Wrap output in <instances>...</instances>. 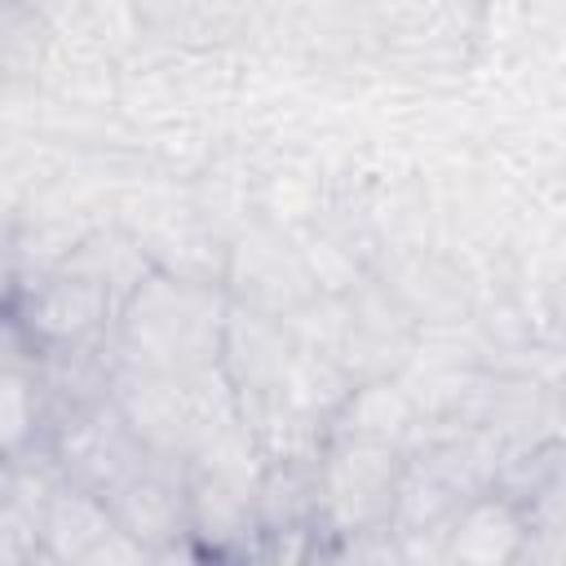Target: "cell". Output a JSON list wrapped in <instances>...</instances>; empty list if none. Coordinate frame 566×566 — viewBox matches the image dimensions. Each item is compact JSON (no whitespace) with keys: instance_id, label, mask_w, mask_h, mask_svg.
<instances>
[{"instance_id":"cell-1","label":"cell","mask_w":566,"mask_h":566,"mask_svg":"<svg viewBox=\"0 0 566 566\" xmlns=\"http://www.w3.org/2000/svg\"><path fill=\"white\" fill-rule=\"evenodd\" d=\"M35 526H40V557H49V566H80L111 535L115 522L102 495L84 486H49Z\"/></svg>"},{"instance_id":"cell-2","label":"cell","mask_w":566,"mask_h":566,"mask_svg":"<svg viewBox=\"0 0 566 566\" xmlns=\"http://www.w3.org/2000/svg\"><path fill=\"white\" fill-rule=\"evenodd\" d=\"M102 500L111 509V522L124 535H133L137 544H146L150 553L164 548L177 535V526H181V495L168 482H159L155 473L137 469L119 486H111Z\"/></svg>"},{"instance_id":"cell-3","label":"cell","mask_w":566,"mask_h":566,"mask_svg":"<svg viewBox=\"0 0 566 566\" xmlns=\"http://www.w3.org/2000/svg\"><path fill=\"white\" fill-rule=\"evenodd\" d=\"M522 548H526V531L504 500L473 504L451 535L455 566H513L522 557Z\"/></svg>"},{"instance_id":"cell-4","label":"cell","mask_w":566,"mask_h":566,"mask_svg":"<svg viewBox=\"0 0 566 566\" xmlns=\"http://www.w3.org/2000/svg\"><path fill=\"white\" fill-rule=\"evenodd\" d=\"M106 310V287L93 279H57L31 305V327L49 340H80Z\"/></svg>"},{"instance_id":"cell-5","label":"cell","mask_w":566,"mask_h":566,"mask_svg":"<svg viewBox=\"0 0 566 566\" xmlns=\"http://www.w3.org/2000/svg\"><path fill=\"white\" fill-rule=\"evenodd\" d=\"M35 433V376L31 363H0V455H13Z\"/></svg>"},{"instance_id":"cell-6","label":"cell","mask_w":566,"mask_h":566,"mask_svg":"<svg viewBox=\"0 0 566 566\" xmlns=\"http://www.w3.org/2000/svg\"><path fill=\"white\" fill-rule=\"evenodd\" d=\"M150 562H155V553L146 544H137L133 535H124L119 526H111V535L80 566H150Z\"/></svg>"},{"instance_id":"cell-7","label":"cell","mask_w":566,"mask_h":566,"mask_svg":"<svg viewBox=\"0 0 566 566\" xmlns=\"http://www.w3.org/2000/svg\"><path fill=\"white\" fill-rule=\"evenodd\" d=\"M13 482H18V473H13V464H9V455H0V509L13 500Z\"/></svg>"}]
</instances>
